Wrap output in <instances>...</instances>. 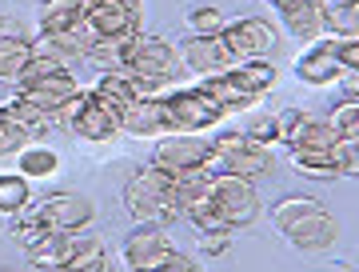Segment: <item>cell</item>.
Returning <instances> with one entry per match:
<instances>
[{
    "label": "cell",
    "mask_w": 359,
    "mask_h": 272,
    "mask_svg": "<svg viewBox=\"0 0 359 272\" xmlns=\"http://www.w3.org/2000/svg\"><path fill=\"white\" fill-rule=\"evenodd\" d=\"M244 132L252 136V141L268 144V148H276V144H280V129H276V112H271V108H264V104H256V108H248V117H244Z\"/></svg>",
    "instance_id": "obj_31"
},
{
    "label": "cell",
    "mask_w": 359,
    "mask_h": 272,
    "mask_svg": "<svg viewBox=\"0 0 359 272\" xmlns=\"http://www.w3.org/2000/svg\"><path fill=\"white\" fill-rule=\"evenodd\" d=\"M28 60H32V40H0V84H20Z\"/></svg>",
    "instance_id": "obj_26"
},
{
    "label": "cell",
    "mask_w": 359,
    "mask_h": 272,
    "mask_svg": "<svg viewBox=\"0 0 359 272\" xmlns=\"http://www.w3.org/2000/svg\"><path fill=\"white\" fill-rule=\"evenodd\" d=\"M184 25H188L192 37H219L224 25H228V16H224V8H216V4H188Z\"/></svg>",
    "instance_id": "obj_28"
},
{
    "label": "cell",
    "mask_w": 359,
    "mask_h": 272,
    "mask_svg": "<svg viewBox=\"0 0 359 272\" xmlns=\"http://www.w3.org/2000/svg\"><path fill=\"white\" fill-rule=\"evenodd\" d=\"M88 0H40L36 8V32H72L84 25Z\"/></svg>",
    "instance_id": "obj_21"
},
{
    "label": "cell",
    "mask_w": 359,
    "mask_h": 272,
    "mask_svg": "<svg viewBox=\"0 0 359 272\" xmlns=\"http://www.w3.org/2000/svg\"><path fill=\"white\" fill-rule=\"evenodd\" d=\"M276 169V153L268 144L252 141L244 129H224L212 136V160L208 172H231V176H244V181H259Z\"/></svg>",
    "instance_id": "obj_5"
},
{
    "label": "cell",
    "mask_w": 359,
    "mask_h": 272,
    "mask_svg": "<svg viewBox=\"0 0 359 272\" xmlns=\"http://www.w3.org/2000/svg\"><path fill=\"white\" fill-rule=\"evenodd\" d=\"M28 144V136L20 129H16L13 120H8V112L0 108V156H8V153H20Z\"/></svg>",
    "instance_id": "obj_36"
},
{
    "label": "cell",
    "mask_w": 359,
    "mask_h": 272,
    "mask_svg": "<svg viewBox=\"0 0 359 272\" xmlns=\"http://www.w3.org/2000/svg\"><path fill=\"white\" fill-rule=\"evenodd\" d=\"M8 236H13V240L25 248V252H28V248H36V245H44V240L52 236V228L44 224V216L36 212V200H32L25 212L8 216Z\"/></svg>",
    "instance_id": "obj_24"
},
{
    "label": "cell",
    "mask_w": 359,
    "mask_h": 272,
    "mask_svg": "<svg viewBox=\"0 0 359 272\" xmlns=\"http://www.w3.org/2000/svg\"><path fill=\"white\" fill-rule=\"evenodd\" d=\"M56 272H112V257H108V245H96L88 252H80L76 260H68L65 268Z\"/></svg>",
    "instance_id": "obj_33"
},
{
    "label": "cell",
    "mask_w": 359,
    "mask_h": 272,
    "mask_svg": "<svg viewBox=\"0 0 359 272\" xmlns=\"http://www.w3.org/2000/svg\"><path fill=\"white\" fill-rule=\"evenodd\" d=\"M32 200H36V193H32V181L28 176H20V172H0V216L25 212Z\"/></svg>",
    "instance_id": "obj_25"
},
{
    "label": "cell",
    "mask_w": 359,
    "mask_h": 272,
    "mask_svg": "<svg viewBox=\"0 0 359 272\" xmlns=\"http://www.w3.org/2000/svg\"><path fill=\"white\" fill-rule=\"evenodd\" d=\"M231 248V233L224 228V233H200V252L204 257H224Z\"/></svg>",
    "instance_id": "obj_38"
},
{
    "label": "cell",
    "mask_w": 359,
    "mask_h": 272,
    "mask_svg": "<svg viewBox=\"0 0 359 272\" xmlns=\"http://www.w3.org/2000/svg\"><path fill=\"white\" fill-rule=\"evenodd\" d=\"M16 92H20L32 108H40L44 117L60 120V112H65L84 89H80L76 72H72L68 65L32 52V60H28V68H25V77H20V84H16Z\"/></svg>",
    "instance_id": "obj_4"
},
{
    "label": "cell",
    "mask_w": 359,
    "mask_h": 272,
    "mask_svg": "<svg viewBox=\"0 0 359 272\" xmlns=\"http://www.w3.org/2000/svg\"><path fill=\"white\" fill-rule=\"evenodd\" d=\"M172 233H168V224H136L128 236H124V245H120V257L128 264L132 272H152L160 260L172 252Z\"/></svg>",
    "instance_id": "obj_12"
},
{
    "label": "cell",
    "mask_w": 359,
    "mask_h": 272,
    "mask_svg": "<svg viewBox=\"0 0 359 272\" xmlns=\"http://www.w3.org/2000/svg\"><path fill=\"white\" fill-rule=\"evenodd\" d=\"M0 108L8 112V120H13V124H16L20 132H25L28 141H36V136H44V132H48L52 124H56V120H52V117H44L40 108H32V104H28V101H25V96H20L16 89H13V96H8V101H0Z\"/></svg>",
    "instance_id": "obj_23"
},
{
    "label": "cell",
    "mask_w": 359,
    "mask_h": 272,
    "mask_svg": "<svg viewBox=\"0 0 359 272\" xmlns=\"http://www.w3.org/2000/svg\"><path fill=\"white\" fill-rule=\"evenodd\" d=\"M339 132L327 124V117H311V112H299L287 136H283V148L287 153H332Z\"/></svg>",
    "instance_id": "obj_18"
},
{
    "label": "cell",
    "mask_w": 359,
    "mask_h": 272,
    "mask_svg": "<svg viewBox=\"0 0 359 272\" xmlns=\"http://www.w3.org/2000/svg\"><path fill=\"white\" fill-rule=\"evenodd\" d=\"M219 37L228 40V48L240 56V60H271V52L280 48V28L264 20V16H240V20H228Z\"/></svg>",
    "instance_id": "obj_11"
},
{
    "label": "cell",
    "mask_w": 359,
    "mask_h": 272,
    "mask_svg": "<svg viewBox=\"0 0 359 272\" xmlns=\"http://www.w3.org/2000/svg\"><path fill=\"white\" fill-rule=\"evenodd\" d=\"M292 72H295V80L308 84V89H327V84H339V80L347 77L344 65L335 60V52H332V37L311 40L308 48L295 56Z\"/></svg>",
    "instance_id": "obj_14"
},
{
    "label": "cell",
    "mask_w": 359,
    "mask_h": 272,
    "mask_svg": "<svg viewBox=\"0 0 359 272\" xmlns=\"http://www.w3.org/2000/svg\"><path fill=\"white\" fill-rule=\"evenodd\" d=\"M4 272H16V268H4Z\"/></svg>",
    "instance_id": "obj_42"
},
{
    "label": "cell",
    "mask_w": 359,
    "mask_h": 272,
    "mask_svg": "<svg viewBox=\"0 0 359 272\" xmlns=\"http://www.w3.org/2000/svg\"><path fill=\"white\" fill-rule=\"evenodd\" d=\"M124 208L136 224H172L184 216V205L176 196V181L156 164H140L124 184Z\"/></svg>",
    "instance_id": "obj_3"
},
{
    "label": "cell",
    "mask_w": 359,
    "mask_h": 272,
    "mask_svg": "<svg viewBox=\"0 0 359 272\" xmlns=\"http://www.w3.org/2000/svg\"><path fill=\"white\" fill-rule=\"evenodd\" d=\"M271 224L299 252H327L335 245V236H339V221L332 216V208L308 193L280 196L271 205Z\"/></svg>",
    "instance_id": "obj_1"
},
{
    "label": "cell",
    "mask_w": 359,
    "mask_h": 272,
    "mask_svg": "<svg viewBox=\"0 0 359 272\" xmlns=\"http://www.w3.org/2000/svg\"><path fill=\"white\" fill-rule=\"evenodd\" d=\"M327 124H332L339 136H359V101H335L327 108Z\"/></svg>",
    "instance_id": "obj_32"
},
{
    "label": "cell",
    "mask_w": 359,
    "mask_h": 272,
    "mask_svg": "<svg viewBox=\"0 0 359 272\" xmlns=\"http://www.w3.org/2000/svg\"><path fill=\"white\" fill-rule=\"evenodd\" d=\"M231 72L244 80L252 92H259V96H268V92L276 89V80H280V68L271 65V60H240Z\"/></svg>",
    "instance_id": "obj_29"
},
{
    "label": "cell",
    "mask_w": 359,
    "mask_h": 272,
    "mask_svg": "<svg viewBox=\"0 0 359 272\" xmlns=\"http://www.w3.org/2000/svg\"><path fill=\"white\" fill-rule=\"evenodd\" d=\"M92 44H96V37H92L88 25L72 28V32H36L32 37V52L36 56H48V60H60V65H76V60H88Z\"/></svg>",
    "instance_id": "obj_16"
},
{
    "label": "cell",
    "mask_w": 359,
    "mask_h": 272,
    "mask_svg": "<svg viewBox=\"0 0 359 272\" xmlns=\"http://www.w3.org/2000/svg\"><path fill=\"white\" fill-rule=\"evenodd\" d=\"M140 20H144V13L120 4V0H88V16H84V25L92 28V37L112 40V44L136 37L140 32Z\"/></svg>",
    "instance_id": "obj_13"
},
{
    "label": "cell",
    "mask_w": 359,
    "mask_h": 272,
    "mask_svg": "<svg viewBox=\"0 0 359 272\" xmlns=\"http://www.w3.org/2000/svg\"><path fill=\"white\" fill-rule=\"evenodd\" d=\"M120 4H128V8H136V13H144V0H120Z\"/></svg>",
    "instance_id": "obj_40"
},
{
    "label": "cell",
    "mask_w": 359,
    "mask_h": 272,
    "mask_svg": "<svg viewBox=\"0 0 359 272\" xmlns=\"http://www.w3.org/2000/svg\"><path fill=\"white\" fill-rule=\"evenodd\" d=\"M332 160L339 176H359V136H339L332 148Z\"/></svg>",
    "instance_id": "obj_34"
},
{
    "label": "cell",
    "mask_w": 359,
    "mask_h": 272,
    "mask_svg": "<svg viewBox=\"0 0 359 272\" xmlns=\"http://www.w3.org/2000/svg\"><path fill=\"white\" fill-rule=\"evenodd\" d=\"M36 32L25 25V20H16V16H0V40H32Z\"/></svg>",
    "instance_id": "obj_39"
},
{
    "label": "cell",
    "mask_w": 359,
    "mask_h": 272,
    "mask_svg": "<svg viewBox=\"0 0 359 272\" xmlns=\"http://www.w3.org/2000/svg\"><path fill=\"white\" fill-rule=\"evenodd\" d=\"M180 60H184V72H196V77H216L240 65V56L228 48L224 37H192L180 48Z\"/></svg>",
    "instance_id": "obj_15"
},
{
    "label": "cell",
    "mask_w": 359,
    "mask_h": 272,
    "mask_svg": "<svg viewBox=\"0 0 359 272\" xmlns=\"http://www.w3.org/2000/svg\"><path fill=\"white\" fill-rule=\"evenodd\" d=\"M332 52L347 77H359V37H332Z\"/></svg>",
    "instance_id": "obj_35"
},
{
    "label": "cell",
    "mask_w": 359,
    "mask_h": 272,
    "mask_svg": "<svg viewBox=\"0 0 359 272\" xmlns=\"http://www.w3.org/2000/svg\"><path fill=\"white\" fill-rule=\"evenodd\" d=\"M152 272H204V264H200V260H192L188 252L172 248V252H168V257L160 260V264H156Z\"/></svg>",
    "instance_id": "obj_37"
},
{
    "label": "cell",
    "mask_w": 359,
    "mask_h": 272,
    "mask_svg": "<svg viewBox=\"0 0 359 272\" xmlns=\"http://www.w3.org/2000/svg\"><path fill=\"white\" fill-rule=\"evenodd\" d=\"M56 124H65L76 141L84 144H112L124 136V124H120V108L112 101H104L96 89H84L76 101L68 104L60 120Z\"/></svg>",
    "instance_id": "obj_6"
},
{
    "label": "cell",
    "mask_w": 359,
    "mask_h": 272,
    "mask_svg": "<svg viewBox=\"0 0 359 272\" xmlns=\"http://www.w3.org/2000/svg\"><path fill=\"white\" fill-rule=\"evenodd\" d=\"M116 68H124L132 77H140L152 89H172L184 77V60L180 48L168 37H152V32H136L132 40L116 44Z\"/></svg>",
    "instance_id": "obj_2"
},
{
    "label": "cell",
    "mask_w": 359,
    "mask_h": 272,
    "mask_svg": "<svg viewBox=\"0 0 359 272\" xmlns=\"http://www.w3.org/2000/svg\"><path fill=\"white\" fill-rule=\"evenodd\" d=\"M327 37H359V0L327 4Z\"/></svg>",
    "instance_id": "obj_30"
},
{
    "label": "cell",
    "mask_w": 359,
    "mask_h": 272,
    "mask_svg": "<svg viewBox=\"0 0 359 272\" xmlns=\"http://www.w3.org/2000/svg\"><path fill=\"white\" fill-rule=\"evenodd\" d=\"M200 89L212 96V101H219L228 112H240V108H256V104H264V96L259 92H252L244 84V80L236 77V72H216V77H200L196 80Z\"/></svg>",
    "instance_id": "obj_20"
},
{
    "label": "cell",
    "mask_w": 359,
    "mask_h": 272,
    "mask_svg": "<svg viewBox=\"0 0 359 272\" xmlns=\"http://www.w3.org/2000/svg\"><path fill=\"white\" fill-rule=\"evenodd\" d=\"M208 200L216 208V216L224 221L228 233H240V228H252L264 212V200L256 193V181H244V176H231V172H216L212 184H208Z\"/></svg>",
    "instance_id": "obj_8"
},
{
    "label": "cell",
    "mask_w": 359,
    "mask_h": 272,
    "mask_svg": "<svg viewBox=\"0 0 359 272\" xmlns=\"http://www.w3.org/2000/svg\"><path fill=\"white\" fill-rule=\"evenodd\" d=\"M160 104H164L172 132H212L228 117V108L212 101L200 84H172V89H164Z\"/></svg>",
    "instance_id": "obj_7"
},
{
    "label": "cell",
    "mask_w": 359,
    "mask_h": 272,
    "mask_svg": "<svg viewBox=\"0 0 359 272\" xmlns=\"http://www.w3.org/2000/svg\"><path fill=\"white\" fill-rule=\"evenodd\" d=\"M268 4H271V8H276V4H280V0H268Z\"/></svg>",
    "instance_id": "obj_41"
},
{
    "label": "cell",
    "mask_w": 359,
    "mask_h": 272,
    "mask_svg": "<svg viewBox=\"0 0 359 272\" xmlns=\"http://www.w3.org/2000/svg\"><path fill=\"white\" fill-rule=\"evenodd\" d=\"M120 124H124V136H144V141H160V136H168V132H172L160 96L132 101L128 108L120 112Z\"/></svg>",
    "instance_id": "obj_19"
},
{
    "label": "cell",
    "mask_w": 359,
    "mask_h": 272,
    "mask_svg": "<svg viewBox=\"0 0 359 272\" xmlns=\"http://www.w3.org/2000/svg\"><path fill=\"white\" fill-rule=\"evenodd\" d=\"M60 169V153L56 148H48L44 141H28L20 153H16V172L20 176H28V181H48L52 172Z\"/></svg>",
    "instance_id": "obj_22"
},
{
    "label": "cell",
    "mask_w": 359,
    "mask_h": 272,
    "mask_svg": "<svg viewBox=\"0 0 359 272\" xmlns=\"http://www.w3.org/2000/svg\"><path fill=\"white\" fill-rule=\"evenodd\" d=\"M287 164L299 176H308V181H339V169H335L332 153H287Z\"/></svg>",
    "instance_id": "obj_27"
},
{
    "label": "cell",
    "mask_w": 359,
    "mask_h": 272,
    "mask_svg": "<svg viewBox=\"0 0 359 272\" xmlns=\"http://www.w3.org/2000/svg\"><path fill=\"white\" fill-rule=\"evenodd\" d=\"M212 160V136H200V132H168L152 144V160L160 172L168 176H180V172L192 169H208Z\"/></svg>",
    "instance_id": "obj_9"
},
{
    "label": "cell",
    "mask_w": 359,
    "mask_h": 272,
    "mask_svg": "<svg viewBox=\"0 0 359 272\" xmlns=\"http://www.w3.org/2000/svg\"><path fill=\"white\" fill-rule=\"evenodd\" d=\"M276 13L295 40L327 37V0H280Z\"/></svg>",
    "instance_id": "obj_17"
},
{
    "label": "cell",
    "mask_w": 359,
    "mask_h": 272,
    "mask_svg": "<svg viewBox=\"0 0 359 272\" xmlns=\"http://www.w3.org/2000/svg\"><path fill=\"white\" fill-rule=\"evenodd\" d=\"M36 212L44 216V224L52 233H76V228H92L96 224V200H88L76 188L36 196Z\"/></svg>",
    "instance_id": "obj_10"
}]
</instances>
